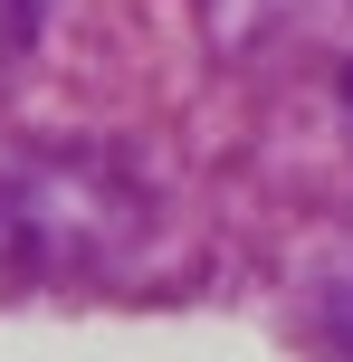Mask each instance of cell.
<instances>
[{
  "mask_svg": "<svg viewBox=\"0 0 353 362\" xmlns=\"http://www.w3.org/2000/svg\"><path fill=\"white\" fill-rule=\"evenodd\" d=\"M29 38H38V0H0V86L19 76V57H29Z\"/></svg>",
  "mask_w": 353,
  "mask_h": 362,
  "instance_id": "obj_1",
  "label": "cell"
},
{
  "mask_svg": "<svg viewBox=\"0 0 353 362\" xmlns=\"http://www.w3.org/2000/svg\"><path fill=\"white\" fill-rule=\"evenodd\" d=\"M335 362H353V315H344V325H335Z\"/></svg>",
  "mask_w": 353,
  "mask_h": 362,
  "instance_id": "obj_2",
  "label": "cell"
}]
</instances>
